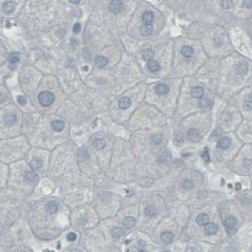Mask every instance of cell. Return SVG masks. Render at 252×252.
<instances>
[{"instance_id": "36", "label": "cell", "mask_w": 252, "mask_h": 252, "mask_svg": "<svg viewBox=\"0 0 252 252\" xmlns=\"http://www.w3.org/2000/svg\"><path fill=\"white\" fill-rule=\"evenodd\" d=\"M221 119L225 121H229L232 119V115L230 114V113H228V112H224L221 115Z\"/></svg>"}, {"instance_id": "20", "label": "cell", "mask_w": 252, "mask_h": 252, "mask_svg": "<svg viewBox=\"0 0 252 252\" xmlns=\"http://www.w3.org/2000/svg\"><path fill=\"white\" fill-rule=\"evenodd\" d=\"M154 56V51L152 49H145L142 52V58H144L145 61H150L151 60Z\"/></svg>"}, {"instance_id": "15", "label": "cell", "mask_w": 252, "mask_h": 252, "mask_svg": "<svg viewBox=\"0 0 252 252\" xmlns=\"http://www.w3.org/2000/svg\"><path fill=\"white\" fill-rule=\"evenodd\" d=\"M131 99L128 97H122V98L119 100V107L121 110H126L131 106Z\"/></svg>"}, {"instance_id": "10", "label": "cell", "mask_w": 252, "mask_h": 252, "mask_svg": "<svg viewBox=\"0 0 252 252\" xmlns=\"http://www.w3.org/2000/svg\"><path fill=\"white\" fill-rule=\"evenodd\" d=\"M224 225L226 226V229L229 231V230L233 229L234 228L236 227V220L235 217H227L225 221H224Z\"/></svg>"}, {"instance_id": "31", "label": "cell", "mask_w": 252, "mask_h": 252, "mask_svg": "<svg viewBox=\"0 0 252 252\" xmlns=\"http://www.w3.org/2000/svg\"><path fill=\"white\" fill-rule=\"evenodd\" d=\"M146 216L149 217H154L156 215V210L153 207H148L144 210Z\"/></svg>"}, {"instance_id": "39", "label": "cell", "mask_w": 252, "mask_h": 252, "mask_svg": "<svg viewBox=\"0 0 252 252\" xmlns=\"http://www.w3.org/2000/svg\"><path fill=\"white\" fill-rule=\"evenodd\" d=\"M81 30V25H80V23H76L75 25H73V31L74 33H79Z\"/></svg>"}, {"instance_id": "22", "label": "cell", "mask_w": 252, "mask_h": 252, "mask_svg": "<svg viewBox=\"0 0 252 252\" xmlns=\"http://www.w3.org/2000/svg\"><path fill=\"white\" fill-rule=\"evenodd\" d=\"M181 54L185 58H190L194 54V50L190 46H185L181 48Z\"/></svg>"}, {"instance_id": "11", "label": "cell", "mask_w": 252, "mask_h": 252, "mask_svg": "<svg viewBox=\"0 0 252 252\" xmlns=\"http://www.w3.org/2000/svg\"><path fill=\"white\" fill-rule=\"evenodd\" d=\"M51 125L55 132H61L65 128V122L62 120H55L52 121Z\"/></svg>"}, {"instance_id": "29", "label": "cell", "mask_w": 252, "mask_h": 252, "mask_svg": "<svg viewBox=\"0 0 252 252\" xmlns=\"http://www.w3.org/2000/svg\"><path fill=\"white\" fill-rule=\"evenodd\" d=\"M221 6L226 10L232 8L234 6L233 0H221Z\"/></svg>"}, {"instance_id": "38", "label": "cell", "mask_w": 252, "mask_h": 252, "mask_svg": "<svg viewBox=\"0 0 252 252\" xmlns=\"http://www.w3.org/2000/svg\"><path fill=\"white\" fill-rule=\"evenodd\" d=\"M152 141L154 142V144H160L161 142H162V135H158V134H157V135H154L153 137H152Z\"/></svg>"}, {"instance_id": "40", "label": "cell", "mask_w": 252, "mask_h": 252, "mask_svg": "<svg viewBox=\"0 0 252 252\" xmlns=\"http://www.w3.org/2000/svg\"><path fill=\"white\" fill-rule=\"evenodd\" d=\"M203 159H204V161H205L206 162H208L210 161L209 152H208V150H207V148L205 150V151L203 152Z\"/></svg>"}, {"instance_id": "46", "label": "cell", "mask_w": 252, "mask_h": 252, "mask_svg": "<svg viewBox=\"0 0 252 252\" xmlns=\"http://www.w3.org/2000/svg\"><path fill=\"white\" fill-rule=\"evenodd\" d=\"M250 250H251V251H252V247H251V248H250Z\"/></svg>"}, {"instance_id": "18", "label": "cell", "mask_w": 252, "mask_h": 252, "mask_svg": "<svg viewBox=\"0 0 252 252\" xmlns=\"http://www.w3.org/2000/svg\"><path fill=\"white\" fill-rule=\"evenodd\" d=\"M148 68L151 72H157L160 70V65L156 60L151 59L148 62Z\"/></svg>"}, {"instance_id": "19", "label": "cell", "mask_w": 252, "mask_h": 252, "mask_svg": "<svg viewBox=\"0 0 252 252\" xmlns=\"http://www.w3.org/2000/svg\"><path fill=\"white\" fill-rule=\"evenodd\" d=\"M209 221V216L207 213H200L196 217V223L199 226H205Z\"/></svg>"}, {"instance_id": "27", "label": "cell", "mask_w": 252, "mask_h": 252, "mask_svg": "<svg viewBox=\"0 0 252 252\" xmlns=\"http://www.w3.org/2000/svg\"><path fill=\"white\" fill-rule=\"evenodd\" d=\"M111 233H112V236H113L114 238H115V239H119V238H121V236L124 235V231L121 228L117 227L113 229V230L111 232Z\"/></svg>"}, {"instance_id": "2", "label": "cell", "mask_w": 252, "mask_h": 252, "mask_svg": "<svg viewBox=\"0 0 252 252\" xmlns=\"http://www.w3.org/2000/svg\"><path fill=\"white\" fill-rule=\"evenodd\" d=\"M187 138L189 141L193 142V143H197L201 139L200 132L198 129H190L187 132Z\"/></svg>"}, {"instance_id": "25", "label": "cell", "mask_w": 252, "mask_h": 252, "mask_svg": "<svg viewBox=\"0 0 252 252\" xmlns=\"http://www.w3.org/2000/svg\"><path fill=\"white\" fill-rule=\"evenodd\" d=\"M30 166L33 169H39L43 166V162L39 158L34 157L30 162Z\"/></svg>"}, {"instance_id": "7", "label": "cell", "mask_w": 252, "mask_h": 252, "mask_svg": "<svg viewBox=\"0 0 252 252\" xmlns=\"http://www.w3.org/2000/svg\"><path fill=\"white\" fill-rule=\"evenodd\" d=\"M204 94V90L203 88L200 86H195L191 90V95L193 98H201L203 97Z\"/></svg>"}, {"instance_id": "8", "label": "cell", "mask_w": 252, "mask_h": 252, "mask_svg": "<svg viewBox=\"0 0 252 252\" xmlns=\"http://www.w3.org/2000/svg\"><path fill=\"white\" fill-rule=\"evenodd\" d=\"M248 71V66L246 62H239L236 66V73L240 75H245Z\"/></svg>"}, {"instance_id": "43", "label": "cell", "mask_w": 252, "mask_h": 252, "mask_svg": "<svg viewBox=\"0 0 252 252\" xmlns=\"http://www.w3.org/2000/svg\"><path fill=\"white\" fill-rule=\"evenodd\" d=\"M244 5L245 7L250 9L252 6V0H244Z\"/></svg>"}, {"instance_id": "21", "label": "cell", "mask_w": 252, "mask_h": 252, "mask_svg": "<svg viewBox=\"0 0 252 252\" xmlns=\"http://www.w3.org/2000/svg\"><path fill=\"white\" fill-rule=\"evenodd\" d=\"M154 20V15L151 11H146L142 15V21L144 24H151Z\"/></svg>"}, {"instance_id": "34", "label": "cell", "mask_w": 252, "mask_h": 252, "mask_svg": "<svg viewBox=\"0 0 252 252\" xmlns=\"http://www.w3.org/2000/svg\"><path fill=\"white\" fill-rule=\"evenodd\" d=\"M15 121H16V116H15V114L8 115L7 117H6V123L8 124V125H12Z\"/></svg>"}, {"instance_id": "1", "label": "cell", "mask_w": 252, "mask_h": 252, "mask_svg": "<svg viewBox=\"0 0 252 252\" xmlns=\"http://www.w3.org/2000/svg\"><path fill=\"white\" fill-rule=\"evenodd\" d=\"M38 98H39V103L43 107H50L54 102L55 97L53 93L45 91V92H42L39 93L38 95Z\"/></svg>"}, {"instance_id": "41", "label": "cell", "mask_w": 252, "mask_h": 252, "mask_svg": "<svg viewBox=\"0 0 252 252\" xmlns=\"http://www.w3.org/2000/svg\"><path fill=\"white\" fill-rule=\"evenodd\" d=\"M17 102H18L19 104L23 106V105H25V103H26V98L24 96H22V95H20V96H18V98H17Z\"/></svg>"}, {"instance_id": "45", "label": "cell", "mask_w": 252, "mask_h": 252, "mask_svg": "<svg viewBox=\"0 0 252 252\" xmlns=\"http://www.w3.org/2000/svg\"><path fill=\"white\" fill-rule=\"evenodd\" d=\"M240 188H241V185H240V183H237L236 185V190H240Z\"/></svg>"}, {"instance_id": "17", "label": "cell", "mask_w": 252, "mask_h": 252, "mask_svg": "<svg viewBox=\"0 0 252 252\" xmlns=\"http://www.w3.org/2000/svg\"><path fill=\"white\" fill-rule=\"evenodd\" d=\"M135 225V220L132 217H126L123 221V226L125 229H130Z\"/></svg>"}, {"instance_id": "26", "label": "cell", "mask_w": 252, "mask_h": 252, "mask_svg": "<svg viewBox=\"0 0 252 252\" xmlns=\"http://www.w3.org/2000/svg\"><path fill=\"white\" fill-rule=\"evenodd\" d=\"M230 144H231L230 139L227 137H225L220 139L219 143H218V147L221 149H227L230 146Z\"/></svg>"}, {"instance_id": "44", "label": "cell", "mask_w": 252, "mask_h": 252, "mask_svg": "<svg viewBox=\"0 0 252 252\" xmlns=\"http://www.w3.org/2000/svg\"><path fill=\"white\" fill-rule=\"evenodd\" d=\"M70 2H72V3H73V4H78L79 2L81 1V0H69Z\"/></svg>"}, {"instance_id": "9", "label": "cell", "mask_w": 252, "mask_h": 252, "mask_svg": "<svg viewBox=\"0 0 252 252\" xmlns=\"http://www.w3.org/2000/svg\"><path fill=\"white\" fill-rule=\"evenodd\" d=\"M173 239H174V235L171 232H164L161 235V240L166 244H171Z\"/></svg>"}, {"instance_id": "24", "label": "cell", "mask_w": 252, "mask_h": 252, "mask_svg": "<svg viewBox=\"0 0 252 252\" xmlns=\"http://www.w3.org/2000/svg\"><path fill=\"white\" fill-rule=\"evenodd\" d=\"M45 209L49 213H54L58 210V205L54 202H49L47 203Z\"/></svg>"}, {"instance_id": "32", "label": "cell", "mask_w": 252, "mask_h": 252, "mask_svg": "<svg viewBox=\"0 0 252 252\" xmlns=\"http://www.w3.org/2000/svg\"><path fill=\"white\" fill-rule=\"evenodd\" d=\"M183 188L186 189V190H190L193 188V182L190 180H185L182 184Z\"/></svg>"}, {"instance_id": "4", "label": "cell", "mask_w": 252, "mask_h": 252, "mask_svg": "<svg viewBox=\"0 0 252 252\" xmlns=\"http://www.w3.org/2000/svg\"><path fill=\"white\" fill-rule=\"evenodd\" d=\"M109 7L114 14H119L123 10V3L120 0H112Z\"/></svg>"}, {"instance_id": "6", "label": "cell", "mask_w": 252, "mask_h": 252, "mask_svg": "<svg viewBox=\"0 0 252 252\" xmlns=\"http://www.w3.org/2000/svg\"><path fill=\"white\" fill-rule=\"evenodd\" d=\"M205 231L209 235H214L218 231V226L213 222L207 223L205 225Z\"/></svg>"}, {"instance_id": "5", "label": "cell", "mask_w": 252, "mask_h": 252, "mask_svg": "<svg viewBox=\"0 0 252 252\" xmlns=\"http://www.w3.org/2000/svg\"><path fill=\"white\" fill-rule=\"evenodd\" d=\"M140 34L144 36H148L153 33V26L151 24H144L140 27Z\"/></svg>"}, {"instance_id": "33", "label": "cell", "mask_w": 252, "mask_h": 252, "mask_svg": "<svg viewBox=\"0 0 252 252\" xmlns=\"http://www.w3.org/2000/svg\"><path fill=\"white\" fill-rule=\"evenodd\" d=\"M221 130L220 129H217L216 130H214L213 131V132L212 134H211V139L213 140V141H215V140H217L218 138L220 137V135H221Z\"/></svg>"}, {"instance_id": "14", "label": "cell", "mask_w": 252, "mask_h": 252, "mask_svg": "<svg viewBox=\"0 0 252 252\" xmlns=\"http://www.w3.org/2000/svg\"><path fill=\"white\" fill-rule=\"evenodd\" d=\"M25 180L28 183H36L39 180L38 176L34 172H27L25 175Z\"/></svg>"}, {"instance_id": "12", "label": "cell", "mask_w": 252, "mask_h": 252, "mask_svg": "<svg viewBox=\"0 0 252 252\" xmlns=\"http://www.w3.org/2000/svg\"><path fill=\"white\" fill-rule=\"evenodd\" d=\"M155 92L158 95H164L169 92V87L164 84H158L155 87Z\"/></svg>"}, {"instance_id": "16", "label": "cell", "mask_w": 252, "mask_h": 252, "mask_svg": "<svg viewBox=\"0 0 252 252\" xmlns=\"http://www.w3.org/2000/svg\"><path fill=\"white\" fill-rule=\"evenodd\" d=\"M16 8V3L13 1H9L3 5V11L6 14H11Z\"/></svg>"}, {"instance_id": "35", "label": "cell", "mask_w": 252, "mask_h": 252, "mask_svg": "<svg viewBox=\"0 0 252 252\" xmlns=\"http://www.w3.org/2000/svg\"><path fill=\"white\" fill-rule=\"evenodd\" d=\"M174 143L176 146H181V144L184 143L183 138L181 135H176L174 137Z\"/></svg>"}, {"instance_id": "23", "label": "cell", "mask_w": 252, "mask_h": 252, "mask_svg": "<svg viewBox=\"0 0 252 252\" xmlns=\"http://www.w3.org/2000/svg\"><path fill=\"white\" fill-rule=\"evenodd\" d=\"M92 145L97 150H101L106 147V142L103 139H95L92 141Z\"/></svg>"}, {"instance_id": "13", "label": "cell", "mask_w": 252, "mask_h": 252, "mask_svg": "<svg viewBox=\"0 0 252 252\" xmlns=\"http://www.w3.org/2000/svg\"><path fill=\"white\" fill-rule=\"evenodd\" d=\"M95 63L98 68H103L108 64V59L104 56H97L95 59Z\"/></svg>"}, {"instance_id": "42", "label": "cell", "mask_w": 252, "mask_h": 252, "mask_svg": "<svg viewBox=\"0 0 252 252\" xmlns=\"http://www.w3.org/2000/svg\"><path fill=\"white\" fill-rule=\"evenodd\" d=\"M138 246H139L140 250H145L146 243L144 241H143V240H139V241L138 242Z\"/></svg>"}, {"instance_id": "30", "label": "cell", "mask_w": 252, "mask_h": 252, "mask_svg": "<svg viewBox=\"0 0 252 252\" xmlns=\"http://www.w3.org/2000/svg\"><path fill=\"white\" fill-rule=\"evenodd\" d=\"M199 106L201 108H207L211 106V100L209 98H201L199 101Z\"/></svg>"}, {"instance_id": "3", "label": "cell", "mask_w": 252, "mask_h": 252, "mask_svg": "<svg viewBox=\"0 0 252 252\" xmlns=\"http://www.w3.org/2000/svg\"><path fill=\"white\" fill-rule=\"evenodd\" d=\"M20 62V54L17 52H14L9 56V68L11 70H15L17 67V64Z\"/></svg>"}, {"instance_id": "37", "label": "cell", "mask_w": 252, "mask_h": 252, "mask_svg": "<svg viewBox=\"0 0 252 252\" xmlns=\"http://www.w3.org/2000/svg\"><path fill=\"white\" fill-rule=\"evenodd\" d=\"M76 238H77V236H76V233H74V232H70V233H69L67 235V236H66V239H67L69 241H75V240H76Z\"/></svg>"}, {"instance_id": "28", "label": "cell", "mask_w": 252, "mask_h": 252, "mask_svg": "<svg viewBox=\"0 0 252 252\" xmlns=\"http://www.w3.org/2000/svg\"><path fill=\"white\" fill-rule=\"evenodd\" d=\"M244 107L246 110H250L252 109V93H250L244 101Z\"/></svg>"}]
</instances>
